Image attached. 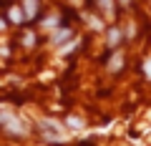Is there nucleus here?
I'll return each instance as SVG.
<instances>
[{"instance_id": "nucleus-1", "label": "nucleus", "mask_w": 151, "mask_h": 146, "mask_svg": "<svg viewBox=\"0 0 151 146\" xmlns=\"http://www.w3.org/2000/svg\"><path fill=\"white\" fill-rule=\"evenodd\" d=\"M40 134H43L45 141H53V144H63L68 141V134H65V126L55 119H43L40 121Z\"/></svg>"}, {"instance_id": "nucleus-6", "label": "nucleus", "mask_w": 151, "mask_h": 146, "mask_svg": "<svg viewBox=\"0 0 151 146\" xmlns=\"http://www.w3.org/2000/svg\"><path fill=\"white\" fill-rule=\"evenodd\" d=\"M121 65H124V55H121V53H113V58L108 60V70H119Z\"/></svg>"}, {"instance_id": "nucleus-2", "label": "nucleus", "mask_w": 151, "mask_h": 146, "mask_svg": "<svg viewBox=\"0 0 151 146\" xmlns=\"http://www.w3.org/2000/svg\"><path fill=\"white\" fill-rule=\"evenodd\" d=\"M5 129L10 131V134H15V136H25L28 134V124L25 121H20L18 116H8V121H5Z\"/></svg>"}, {"instance_id": "nucleus-12", "label": "nucleus", "mask_w": 151, "mask_h": 146, "mask_svg": "<svg viewBox=\"0 0 151 146\" xmlns=\"http://www.w3.org/2000/svg\"><path fill=\"white\" fill-rule=\"evenodd\" d=\"M83 18H86V15H83ZM86 20L91 23V25L96 28V30H101V28H103V25H101V20H96V18H86Z\"/></svg>"}, {"instance_id": "nucleus-7", "label": "nucleus", "mask_w": 151, "mask_h": 146, "mask_svg": "<svg viewBox=\"0 0 151 146\" xmlns=\"http://www.w3.org/2000/svg\"><path fill=\"white\" fill-rule=\"evenodd\" d=\"M65 126H68V129H83V121L78 119V116H68V119H65Z\"/></svg>"}, {"instance_id": "nucleus-4", "label": "nucleus", "mask_w": 151, "mask_h": 146, "mask_svg": "<svg viewBox=\"0 0 151 146\" xmlns=\"http://www.w3.org/2000/svg\"><path fill=\"white\" fill-rule=\"evenodd\" d=\"M35 15H38V0H25V18L30 20Z\"/></svg>"}, {"instance_id": "nucleus-10", "label": "nucleus", "mask_w": 151, "mask_h": 146, "mask_svg": "<svg viewBox=\"0 0 151 146\" xmlns=\"http://www.w3.org/2000/svg\"><path fill=\"white\" fill-rule=\"evenodd\" d=\"M76 45H78V40H70L68 45H60V53H63V55H65V53H70V50H73Z\"/></svg>"}, {"instance_id": "nucleus-13", "label": "nucleus", "mask_w": 151, "mask_h": 146, "mask_svg": "<svg viewBox=\"0 0 151 146\" xmlns=\"http://www.w3.org/2000/svg\"><path fill=\"white\" fill-rule=\"evenodd\" d=\"M55 23H58V18H55V15H53V18H48V20H43V25H45V28H53V25H55Z\"/></svg>"}, {"instance_id": "nucleus-14", "label": "nucleus", "mask_w": 151, "mask_h": 146, "mask_svg": "<svg viewBox=\"0 0 151 146\" xmlns=\"http://www.w3.org/2000/svg\"><path fill=\"white\" fill-rule=\"evenodd\" d=\"M23 43H25V45H33V43H35V38H33V35H30V33H28V35H25V38H23Z\"/></svg>"}, {"instance_id": "nucleus-8", "label": "nucleus", "mask_w": 151, "mask_h": 146, "mask_svg": "<svg viewBox=\"0 0 151 146\" xmlns=\"http://www.w3.org/2000/svg\"><path fill=\"white\" fill-rule=\"evenodd\" d=\"M98 5L106 15H113V0H98Z\"/></svg>"}, {"instance_id": "nucleus-5", "label": "nucleus", "mask_w": 151, "mask_h": 146, "mask_svg": "<svg viewBox=\"0 0 151 146\" xmlns=\"http://www.w3.org/2000/svg\"><path fill=\"white\" fill-rule=\"evenodd\" d=\"M119 40H121V30H119V28H111V30H108V45H111V48H116V45H119Z\"/></svg>"}, {"instance_id": "nucleus-11", "label": "nucleus", "mask_w": 151, "mask_h": 146, "mask_svg": "<svg viewBox=\"0 0 151 146\" xmlns=\"http://www.w3.org/2000/svg\"><path fill=\"white\" fill-rule=\"evenodd\" d=\"M144 73H146V78H151V58L144 60Z\"/></svg>"}, {"instance_id": "nucleus-15", "label": "nucleus", "mask_w": 151, "mask_h": 146, "mask_svg": "<svg viewBox=\"0 0 151 146\" xmlns=\"http://www.w3.org/2000/svg\"><path fill=\"white\" fill-rule=\"evenodd\" d=\"M3 28H5V23H3V20H0V30H3Z\"/></svg>"}, {"instance_id": "nucleus-9", "label": "nucleus", "mask_w": 151, "mask_h": 146, "mask_svg": "<svg viewBox=\"0 0 151 146\" xmlns=\"http://www.w3.org/2000/svg\"><path fill=\"white\" fill-rule=\"evenodd\" d=\"M23 18H25V15L20 13V8H10V20H13V23H20Z\"/></svg>"}, {"instance_id": "nucleus-3", "label": "nucleus", "mask_w": 151, "mask_h": 146, "mask_svg": "<svg viewBox=\"0 0 151 146\" xmlns=\"http://www.w3.org/2000/svg\"><path fill=\"white\" fill-rule=\"evenodd\" d=\"M68 38H73V33H70V28H58V30L53 33V45L63 43V40H68Z\"/></svg>"}]
</instances>
